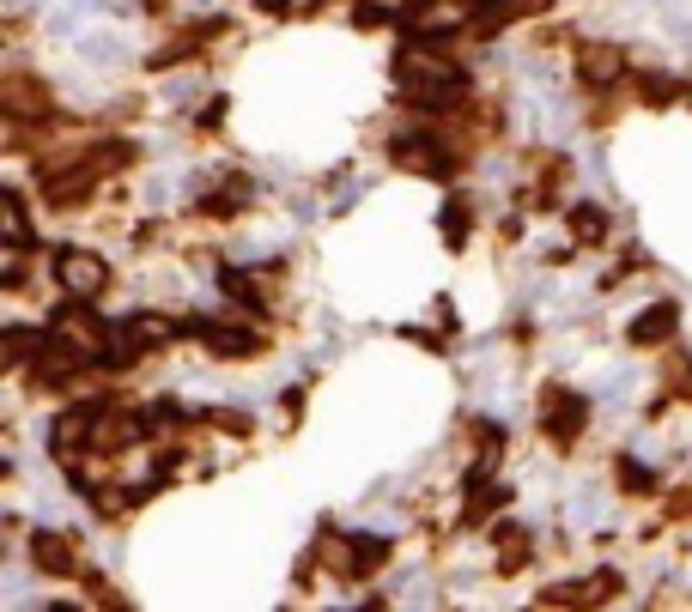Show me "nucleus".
<instances>
[{
  "instance_id": "nucleus-1",
  "label": "nucleus",
  "mask_w": 692,
  "mask_h": 612,
  "mask_svg": "<svg viewBox=\"0 0 692 612\" xmlns=\"http://www.w3.org/2000/svg\"><path fill=\"white\" fill-rule=\"evenodd\" d=\"M395 80L414 103H426V110H450V103L468 98V73L456 68V61L438 55V43H426V37H414V43L395 55Z\"/></svg>"
},
{
  "instance_id": "nucleus-2",
  "label": "nucleus",
  "mask_w": 692,
  "mask_h": 612,
  "mask_svg": "<svg viewBox=\"0 0 692 612\" xmlns=\"http://www.w3.org/2000/svg\"><path fill=\"white\" fill-rule=\"evenodd\" d=\"M474 24H480L474 0H414V12H407V31L426 43H444L450 31H474Z\"/></svg>"
},
{
  "instance_id": "nucleus-3",
  "label": "nucleus",
  "mask_w": 692,
  "mask_h": 612,
  "mask_svg": "<svg viewBox=\"0 0 692 612\" xmlns=\"http://www.w3.org/2000/svg\"><path fill=\"white\" fill-rule=\"evenodd\" d=\"M55 285L68 297H85V304H98V297L110 292V262L92 249H61L55 255Z\"/></svg>"
},
{
  "instance_id": "nucleus-4",
  "label": "nucleus",
  "mask_w": 692,
  "mask_h": 612,
  "mask_svg": "<svg viewBox=\"0 0 692 612\" xmlns=\"http://www.w3.org/2000/svg\"><path fill=\"white\" fill-rule=\"evenodd\" d=\"M183 334H195V340L207 351H220V358H255V351L267 346L262 328H250V322H213V316L183 322Z\"/></svg>"
},
{
  "instance_id": "nucleus-5",
  "label": "nucleus",
  "mask_w": 692,
  "mask_h": 612,
  "mask_svg": "<svg viewBox=\"0 0 692 612\" xmlns=\"http://www.w3.org/2000/svg\"><path fill=\"white\" fill-rule=\"evenodd\" d=\"M625 68H632V55H625L620 43H583L577 49V85L583 91H613L625 80Z\"/></svg>"
},
{
  "instance_id": "nucleus-6",
  "label": "nucleus",
  "mask_w": 692,
  "mask_h": 612,
  "mask_svg": "<svg viewBox=\"0 0 692 612\" xmlns=\"http://www.w3.org/2000/svg\"><path fill=\"white\" fill-rule=\"evenodd\" d=\"M31 564L43 570V577H80V545H73L61 528L43 522L31 533Z\"/></svg>"
},
{
  "instance_id": "nucleus-7",
  "label": "nucleus",
  "mask_w": 692,
  "mask_h": 612,
  "mask_svg": "<svg viewBox=\"0 0 692 612\" xmlns=\"http://www.w3.org/2000/svg\"><path fill=\"white\" fill-rule=\"evenodd\" d=\"M541 419H547V437L571 442L577 431H583V419H589V400L571 395V388H547V395H541Z\"/></svg>"
},
{
  "instance_id": "nucleus-8",
  "label": "nucleus",
  "mask_w": 692,
  "mask_h": 612,
  "mask_svg": "<svg viewBox=\"0 0 692 612\" xmlns=\"http://www.w3.org/2000/svg\"><path fill=\"white\" fill-rule=\"evenodd\" d=\"M389 159L401 164V171H419V176H444V171L456 164L450 152L438 146V134H426V140H419V134H401V140L389 146Z\"/></svg>"
},
{
  "instance_id": "nucleus-9",
  "label": "nucleus",
  "mask_w": 692,
  "mask_h": 612,
  "mask_svg": "<svg viewBox=\"0 0 692 612\" xmlns=\"http://www.w3.org/2000/svg\"><path fill=\"white\" fill-rule=\"evenodd\" d=\"M122 328H128V340H134L140 351H164L176 334H183L171 316H159V309H134V316H122Z\"/></svg>"
},
{
  "instance_id": "nucleus-10",
  "label": "nucleus",
  "mask_w": 692,
  "mask_h": 612,
  "mask_svg": "<svg viewBox=\"0 0 692 612\" xmlns=\"http://www.w3.org/2000/svg\"><path fill=\"white\" fill-rule=\"evenodd\" d=\"M0 103H7V115L12 122H24V115H49V85H37V80H24V73H12L7 85H0Z\"/></svg>"
},
{
  "instance_id": "nucleus-11",
  "label": "nucleus",
  "mask_w": 692,
  "mask_h": 612,
  "mask_svg": "<svg viewBox=\"0 0 692 612\" xmlns=\"http://www.w3.org/2000/svg\"><path fill=\"white\" fill-rule=\"evenodd\" d=\"M674 328H681V309H674V304H650L644 316H632L625 340H632V346H662Z\"/></svg>"
},
{
  "instance_id": "nucleus-12",
  "label": "nucleus",
  "mask_w": 692,
  "mask_h": 612,
  "mask_svg": "<svg viewBox=\"0 0 692 612\" xmlns=\"http://www.w3.org/2000/svg\"><path fill=\"white\" fill-rule=\"evenodd\" d=\"M250 201H255V182L250 176H225V188L201 194V213H207V218H231V213H243Z\"/></svg>"
},
{
  "instance_id": "nucleus-13",
  "label": "nucleus",
  "mask_w": 692,
  "mask_h": 612,
  "mask_svg": "<svg viewBox=\"0 0 692 612\" xmlns=\"http://www.w3.org/2000/svg\"><path fill=\"white\" fill-rule=\"evenodd\" d=\"M220 292H225L237 309H250V316H262V309H267V292L255 285V273H243V267H225V273H220Z\"/></svg>"
},
{
  "instance_id": "nucleus-14",
  "label": "nucleus",
  "mask_w": 692,
  "mask_h": 612,
  "mask_svg": "<svg viewBox=\"0 0 692 612\" xmlns=\"http://www.w3.org/2000/svg\"><path fill=\"white\" fill-rule=\"evenodd\" d=\"M566 225H571L577 243H601V237H608V213H601L596 201H577L571 213H566Z\"/></svg>"
},
{
  "instance_id": "nucleus-15",
  "label": "nucleus",
  "mask_w": 692,
  "mask_h": 612,
  "mask_svg": "<svg viewBox=\"0 0 692 612\" xmlns=\"http://www.w3.org/2000/svg\"><path fill=\"white\" fill-rule=\"evenodd\" d=\"M0 237H7V243H31V218H24L19 188H7V201H0Z\"/></svg>"
},
{
  "instance_id": "nucleus-16",
  "label": "nucleus",
  "mask_w": 692,
  "mask_h": 612,
  "mask_svg": "<svg viewBox=\"0 0 692 612\" xmlns=\"http://www.w3.org/2000/svg\"><path fill=\"white\" fill-rule=\"evenodd\" d=\"M85 55H92V61H128L134 49L122 43V31H98V24H92V31H85Z\"/></svg>"
},
{
  "instance_id": "nucleus-17",
  "label": "nucleus",
  "mask_w": 692,
  "mask_h": 612,
  "mask_svg": "<svg viewBox=\"0 0 692 612\" xmlns=\"http://www.w3.org/2000/svg\"><path fill=\"white\" fill-rule=\"evenodd\" d=\"M620 491H657V479H650V467L625 455V461H620Z\"/></svg>"
},
{
  "instance_id": "nucleus-18",
  "label": "nucleus",
  "mask_w": 692,
  "mask_h": 612,
  "mask_svg": "<svg viewBox=\"0 0 692 612\" xmlns=\"http://www.w3.org/2000/svg\"><path fill=\"white\" fill-rule=\"evenodd\" d=\"M414 0H365V19H407Z\"/></svg>"
},
{
  "instance_id": "nucleus-19",
  "label": "nucleus",
  "mask_w": 692,
  "mask_h": 612,
  "mask_svg": "<svg viewBox=\"0 0 692 612\" xmlns=\"http://www.w3.org/2000/svg\"><path fill=\"white\" fill-rule=\"evenodd\" d=\"M644 98H674V80H669V73H650V80H644Z\"/></svg>"
}]
</instances>
